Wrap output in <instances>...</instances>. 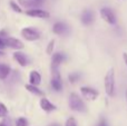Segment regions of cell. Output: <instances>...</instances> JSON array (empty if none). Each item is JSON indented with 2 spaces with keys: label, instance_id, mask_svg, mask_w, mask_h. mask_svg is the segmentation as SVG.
Returning <instances> with one entry per match:
<instances>
[{
  "label": "cell",
  "instance_id": "cell-23",
  "mask_svg": "<svg viewBox=\"0 0 127 126\" xmlns=\"http://www.w3.org/2000/svg\"><path fill=\"white\" fill-rule=\"evenodd\" d=\"M0 126H12L10 118H9V117L3 118V120H2L1 122H0Z\"/></svg>",
  "mask_w": 127,
  "mask_h": 126
},
{
  "label": "cell",
  "instance_id": "cell-14",
  "mask_svg": "<svg viewBox=\"0 0 127 126\" xmlns=\"http://www.w3.org/2000/svg\"><path fill=\"white\" fill-rule=\"evenodd\" d=\"M18 2L25 8H29V10L30 9H37L36 7L39 6L40 3V1H36V0H18Z\"/></svg>",
  "mask_w": 127,
  "mask_h": 126
},
{
  "label": "cell",
  "instance_id": "cell-13",
  "mask_svg": "<svg viewBox=\"0 0 127 126\" xmlns=\"http://www.w3.org/2000/svg\"><path fill=\"white\" fill-rule=\"evenodd\" d=\"M13 58H15L16 62H17L18 64H19L20 66H22V67L27 66V64H28L27 57L25 56L24 53H20V51H16V53L13 54Z\"/></svg>",
  "mask_w": 127,
  "mask_h": 126
},
{
  "label": "cell",
  "instance_id": "cell-19",
  "mask_svg": "<svg viewBox=\"0 0 127 126\" xmlns=\"http://www.w3.org/2000/svg\"><path fill=\"white\" fill-rule=\"evenodd\" d=\"M7 114H8V109H7L6 105L2 104V103H0V118L6 117Z\"/></svg>",
  "mask_w": 127,
  "mask_h": 126
},
{
  "label": "cell",
  "instance_id": "cell-9",
  "mask_svg": "<svg viewBox=\"0 0 127 126\" xmlns=\"http://www.w3.org/2000/svg\"><path fill=\"white\" fill-rule=\"evenodd\" d=\"M50 85L51 87H53L54 91L56 92H60L63 88V83H62V77H60V75L57 73H54L53 75V78H51V82H50Z\"/></svg>",
  "mask_w": 127,
  "mask_h": 126
},
{
  "label": "cell",
  "instance_id": "cell-18",
  "mask_svg": "<svg viewBox=\"0 0 127 126\" xmlns=\"http://www.w3.org/2000/svg\"><path fill=\"white\" fill-rule=\"evenodd\" d=\"M79 78H80V75H79L78 73H72V74H70V75L68 76V79H69V82L71 83V84L77 83L79 80Z\"/></svg>",
  "mask_w": 127,
  "mask_h": 126
},
{
  "label": "cell",
  "instance_id": "cell-29",
  "mask_svg": "<svg viewBox=\"0 0 127 126\" xmlns=\"http://www.w3.org/2000/svg\"><path fill=\"white\" fill-rule=\"evenodd\" d=\"M3 55H4V53L2 50H0V57H1V56H3Z\"/></svg>",
  "mask_w": 127,
  "mask_h": 126
},
{
  "label": "cell",
  "instance_id": "cell-3",
  "mask_svg": "<svg viewBox=\"0 0 127 126\" xmlns=\"http://www.w3.org/2000/svg\"><path fill=\"white\" fill-rule=\"evenodd\" d=\"M21 35H22V37H24L25 39L29 40V41H35V40H37V39H39L40 38L39 31H38L37 29H35V28H30V27L22 29Z\"/></svg>",
  "mask_w": 127,
  "mask_h": 126
},
{
  "label": "cell",
  "instance_id": "cell-8",
  "mask_svg": "<svg viewBox=\"0 0 127 126\" xmlns=\"http://www.w3.org/2000/svg\"><path fill=\"white\" fill-rule=\"evenodd\" d=\"M27 16H30L33 18H48L49 17V12L42 9H30V10L26 11Z\"/></svg>",
  "mask_w": 127,
  "mask_h": 126
},
{
  "label": "cell",
  "instance_id": "cell-28",
  "mask_svg": "<svg viewBox=\"0 0 127 126\" xmlns=\"http://www.w3.org/2000/svg\"><path fill=\"white\" fill-rule=\"evenodd\" d=\"M49 126H60L59 124H56V123H54V124H50Z\"/></svg>",
  "mask_w": 127,
  "mask_h": 126
},
{
  "label": "cell",
  "instance_id": "cell-12",
  "mask_svg": "<svg viewBox=\"0 0 127 126\" xmlns=\"http://www.w3.org/2000/svg\"><path fill=\"white\" fill-rule=\"evenodd\" d=\"M67 30L68 27L64 22H56L53 27V31L55 33H57V35H64V33L67 32Z\"/></svg>",
  "mask_w": 127,
  "mask_h": 126
},
{
  "label": "cell",
  "instance_id": "cell-10",
  "mask_svg": "<svg viewBox=\"0 0 127 126\" xmlns=\"http://www.w3.org/2000/svg\"><path fill=\"white\" fill-rule=\"evenodd\" d=\"M39 104H40V107H41L42 111L47 112V113H49V112H53V111H55V109H57V107H56L55 104H53L50 100L47 99V98H45V97H42L41 99H40Z\"/></svg>",
  "mask_w": 127,
  "mask_h": 126
},
{
  "label": "cell",
  "instance_id": "cell-26",
  "mask_svg": "<svg viewBox=\"0 0 127 126\" xmlns=\"http://www.w3.org/2000/svg\"><path fill=\"white\" fill-rule=\"evenodd\" d=\"M4 46H6V45H4L3 39H1V38H0V50H1V49H3Z\"/></svg>",
  "mask_w": 127,
  "mask_h": 126
},
{
  "label": "cell",
  "instance_id": "cell-2",
  "mask_svg": "<svg viewBox=\"0 0 127 126\" xmlns=\"http://www.w3.org/2000/svg\"><path fill=\"white\" fill-rule=\"evenodd\" d=\"M68 104H69V108L74 112H85L86 111L85 103L78 96V94H76V93H71L69 95Z\"/></svg>",
  "mask_w": 127,
  "mask_h": 126
},
{
  "label": "cell",
  "instance_id": "cell-30",
  "mask_svg": "<svg viewBox=\"0 0 127 126\" xmlns=\"http://www.w3.org/2000/svg\"><path fill=\"white\" fill-rule=\"evenodd\" d=\"M126 100H127V91H126Z\"/></svg>",
  "mask_w": 127,
  "mask_h": 126
},
{
  "label": "cell",
  "instance_id": "cell-25",
  "mask_svg": "<svg viewBox=\"0 0 127 126\" xmlns=\"http://www.w3.org/2000/svg\"><path fill=\"white\" fill-rule=\"evenodd\" d=\"M97 126H108V124H107V122H106L105 120H101L100 122L98 123V125Z\"/></svg>",
  "mask_w": 127,
  "mask_h": 126
},
{
  "label": "cell",
  "instance_id": "cell-15",
  "mask_svg": "<svg viewBox=\"0 0 127 126\" xmlns=\"http://www.w3.org/2000/svg\"><path fill=\"white\" fill-rule=\"evenodd\" d=\"M29 80H30V84L33 85V86H38V85L41 83V76L38 71L33 70L30 73L29 75Z\"/></svg>",
  "mask_w": 127,
  "mask_h": 126
},
{
  "label": "cell",
  "instance_id": "cell-5",
  "mask_svg": "<svg viewBox=\"0 0 127 126\" xmlns=\"http://www.w3.org/2000/svg\"><path fill=\"white\" fill-rule=\"evenodd\" d=\"M100 17L109 25L116 24V16L113 12L112 9H109V8H101L100 9Z\"/></svg>",
  "mask_w": 127,
  "mask_h": 126
},
{
  "label": "cell",
  "instance_id": "cell-16",
  "mask_svg": "<svg viewBox=\"0 0 127 126\" xmlns=\"http://www.w3.org/2000/svg\"><path fill=\"white\" fill-rule=\"evenodd\" d=\"M26 89L29 93L33 94V95H36V96H41V97L44 96V92H42L41 89H39L37 86H33V85H31V84L26 85Z\"/></svg>",
  "mask_w": 127,
  "mask_h": 126
},
{
  "label": "cell",
  "instance_id": "cell-11",
  "mask_svg": "<svg viewBox=\"0 0 127 126\" xmlns=\"http://www.w3.org/2000/svg\"><path fill=\"white\" fill-rule=\"evenodd\" d=\"M94 21V12L92 10H85L81 13V22L86 26L90 25Z\"/></svg>",
  "mask_w": 127,
  "mask_h": 126
},
{
  "label": "cell",
  "instance_id": "cell-20",
  "mask_svg": "<svg viewBox=\"0 0 127 126\" xmlns=\"http://www.w3.org/2000/svg\"><path fill=\"white\" fill-rule=\"evenodd\" d=\"M16 126H28V121L25 117H19L16 121Z\"/></svg>",
  "mask_w": 127,
  "mask_h": 126
},
{
  "label": "cell",
  "instance_id": "cell-27",
  "mask_svg": "<svg viewBox=\"0 0 127 126\" xmlns=\"http://www.w3.org/2000/svg\"><path fill=\"white\" fill-rule=\"evenodd\" d=\"M123 58H124V62H125L126 66H127V53H124L123 54Z\"/></svg>",
  "mask_w": 127,
  "mask_h": 126
},
{
  "label": "cell",
  "instance_id": "cell-17",
  "mask_svg": "<svg viewBox=\"0 0 127 126\" xmlns=\"http://www.w3.org/2000/svg\"><path fill=\"white\" fill-rule=\"evenodd\" d=\"M9 74H10V67L0 64V79H6Z\"/></svg>",
  "mask_w": 127,
  "mask_h": 126
},
{
  "label": "cell",
  "instance_id": "cell-24",
  "mask_svg": "<svg viewBox=\"0 0 127 126\" xmlns=\"http://www.w3.org/2000/svg\"><path fill=\"white\" fill-rule=\"evenodd\" d=\"M65 126H77V122H76V120H75V118H72V117L68 118V120L66 121V124H65Z\"/></svg>",
  "mask_w": 127,
  "mask_h": 126
},
{
  "label": "cell",
  "instance_id": "cell-21",
  "mask_svg": "<svg viewBox=\"0 0 127 126\" xmlns=\"http://www.w3.org/2000/svg\"><path fill=\"white\" fill-rule=\"evenodd\" d=\"M54 47H55V40L53 39V40H50V41H49L48 46H47V49H46V51H47V54H48V55H51V54H53Z\"/></svg>",
  "mask_w": 127,
  "mask_h": 126
},
{
  "label": "cell",
  "instance_id": "cell-6",
  "mask_svg": "<svg viewBox=\"0 0 127 126\" xmlns=\"http://www.w3.org/2000/svg\"><path fill=\"white\" fill-rule=\"evenodd\" d=\"M66 59V56L63 53H56L53 55L51 57V70L54 73H57L58 71V67L60 66V64Z\"/></svg>",
  "mask_w": 127,
  "mask_h": 126
},
{
  "label": "cell",
  "instance_id": "cell-31",
  "mask_svg": "<svg viewBox=\"0 0 127 126\" xmlns=\"http://www.w3.org/2000/svg\"><path fill=\"white\" fill-rule=\"evenodd\" d=\"M36 1H40V0H36Z\"/></svg>",
  "mask_w": 127,
  "mask_h": 126
},
{
  "label": "cell",
  "instance_id": "cell-1",
  "mask_svg": "<svg viewBox=\"0 0 127 126\" xmlns=\"http://www.w3.org/2000/svg\"><path fill=\"white\" fill-rule=\"evenodd\" d=\"M104 86H105V92L108 96H114L115 93V71L113 68H110L107 71L104 78Z\"/></svg>",
  "mask_w": 127,
  "mask_h": 126
},
{
  "label": "cell",
  "instance_id": "cell-4",
  "mask_svg": "<svg viewBox=\"0 0 127 126\" xmlns=\"http://www.w3.org/2000/svg\"><path fill=\"white\" fill-rule=\"evenodd\" d=\"M80 93L83 95V97L86 98L87 100H96L99 95V93L96 89L92 88V87H87V86L80 87Z\"/></svg>",
  "mask_w": 127,
  "mask_h": 126
},
{
  "label": "cell",
  "instance_id": "cell-22",
  "mask_svg": "<svg viewBox=\"0 0 127 126\" xmlns=\"http://www.w3.org/2000/svg\"><path fill=\"white\" fill-rule=\"evenodd\" d=\"M10 7L12 8V10H13V11H16V12H19V13H20V12H22V9L20 8V7L18 6V4L16 3L15 1H10Z\"/></svg>",
  "mask_w": 127,
  "mask_h": 126
},
{
  "label": "cell",
  "instance_id": "cell-7",
  "mask_svg": "<svg viewBox=\"0 0 127 126\" xmlns=\"http://www.w3.org/2000/svg\"><path fill=\"white\" fill-rule=\"evenodd\" d=\"M3 41H4V45H6V46L10 47V48H12V49H16V50L24 48V44H22L19 39H16V38L7 37L3 39Z\"/></svg>",
  "mask_w": 127,
  "mask_h": 126
}]
</instances>
